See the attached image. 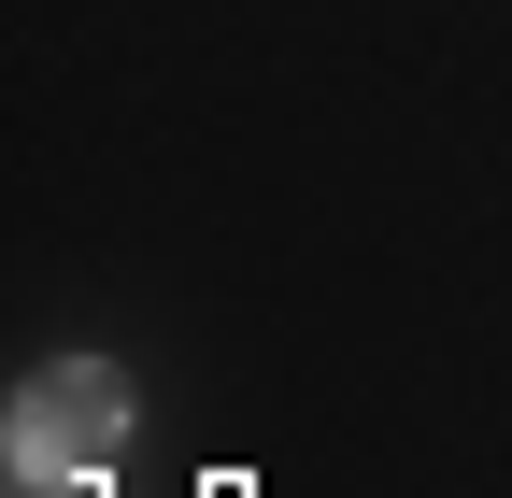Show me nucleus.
<instances>
[{
	"instance_id": "nucleus-1",
	"label": "nucleus",
	"mask_w": 512,
	"mask_h": 498,
	"mask_svg": "<svg viewBox=\"0 0 512 498\" xmlns=\"http://www.w3.org/2000/svg\"><path fill=\"white\" fill-rule=\"evenodd\" d=\"M128 442V385H114V370H43V385H15V484L43 470H100Z\"/></svg>"
},
{
	"instance_id": "nucleus-2",
	"label": "nucleus",
	"mask_w": 512,
	"mask_h": 498,
	"mask_svg": "<svg viewBox=\"0 0 512 498\" xmlns=\"http://www.w3.org/2000/svg\"><path fill=\"white\" fill-rule=\"evenodd\" d=\"M43 498H100V470H57V484H43Z\"/></svg>"
}]
</instances>
